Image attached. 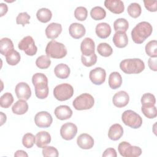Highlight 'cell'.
<instances>
[{
    "label": "cell",
    "mask_w": 157,
    "mask_h": 157,
    "mask_svg": "<svg viewBox=\"0 0 157 157\" xmlns=\"http://www.w3.org/2000/svg\"><path fill=\"white\" fill-rule=\"evenodd\" d=\"M28 110V104L25 100L19 99L12 106L13 113L17 115L25 114Z\"/></svg>",
    "instance_id": "obj_26"
},
{
    "label": "cell",
    "mask_w": 157,
    "mask_h": 157,
    "mask_svg": "<svg viewBox=\"0 0 157 157\" xmlns=\"http://www.w3.org/2000/svg\"><path fill=\"white\" fill-rule=\"evenodd\" d=\"M141 110L143 114L148 118H154L157 116L156 107L153 106H142Z\"/></svg>",
    "instance_id": "obj_39"
},
{
    "label": "cell",
    "mask_w": 157,
    "mask_h": 157,
    "mask_svg": "<svg viewBox=\"0 0 157 157\" xmlns=\"http://www.w3.org/2000/svg\"><path fill=\"white\" fill-rule=\"evenodd\" d=\"M104 6L111 12L116 14L122 13L124 9V6L121 0H105Z\"/></svg>",
    "instance_id": "obj_14"
},
{
    "label": "cell",
    "mask_w": 157,
    "mask_h": 157,
    "mask_svg": "<svg viewBox=\"0 0 157 157\" xmlns=\"http://www.w3.org/2000/svg\"><path fill=\"white\" fill-rule=\"evenodd\" d=\"M94 104L93 97L88 93H83L76 97L73 101L72 105L77 110H88L92 108Z\"/></svg>",
    "instance_id": "obj_5"
},
{
    "label": "cell",
    "mask_w": 157,
    "mask_h": 157,
    "mask_svg": "<svg viewBox=\"0 0 157 157\" xmlns=\"http://www.w3.org/2000/svg\"><path fill=\"white\" fill-rule=\"evenodd\" d=\"M121 120L124 124L133 129L140 128L142 124L141 117L132 110H125L121 115Z\"/></svg>",
    "instance_id": "obj_4"
},
{
    "label": "cell",
    "mask_w": 157,
    "mask_h": 157,
    "mask_svg": "<svg viewBox=\"0 0 157 157\" xmlns=\"http://www.w3.org/2000/svg\"><path fill=\"white\" fill-rule=\"evenodd\" d=\"M13 50V44L11 39L7 37H4L1 39L0 52L2 55L7 56Z\"/></svg>",
    "instance_id": "obj_25"
},
{
    "label": "cell",
    "mask_w": 157,
    "mask_h": 157,
    "mask_svg": "<svg viewBox=\"0 0 157 157\" xmlns=\"http://www.w3.org/2000/svg\"><path fill=\"white\" fill-rule=\"evenodd\" d=\"M32 82L35 88L48 85V78L42 73H36L33 75Z\"/></svg>",
    "instance_id": "obj_28"
},
{
    "label": "cell",
    "mask_w": 157,
    "mask_h": 157,
    "mask_svg": "<svg viewBox=\"0 0 157 157\" xmlns=\"http://www.w3.org/2000/svg\"><path fill=\"white\" fill-rule=\"evenodd\" d=\"M70 72L69 67L64 63H60L56 65L54 69L55 75L61 79L67 78L70 75Z\"/></svg>",
    "instance_id": "obj_24"
},
{
    "label": "cell",
    "mask_w": 157,
    "mask_h": 157,
    "mask_svg": "<svg viewBox=\"0 0 157 157\" xmlns=\"http://www.w3.org/2000/svg\"><path fill=\"white\" fill-rule=\"evenodd\" d=\"M90 15L94 20H101L104 19L106 16L105 10L100 6H96L91 9Z\"/></svg>",
    "instance_id": "obj_30"
},
{
    "label": "cell",
    "mask_w": 157,
    "mask_h": 157,
    "mask_svg": "<svg viewBox=\"0 0 157 157\" xmlns=\"http://www.w3.org/2000/svg\"><path fill=\"white\" fill-rule=\"evenodd\" d=\"M35 94L37 98L40 99H45L48 95V85L35 88Z\"/></svg>",
    "instance_id": "obj_44"
},
{
    "label": "cell",
    "mask_w": 157,
    "mask_h": 157,
    "mask_svg": "<svg viewBox=\"0 0 157 157\" xmlns=\"http://www.w3.org/2000/svg\"><path fill=\"white\" fill-rule=\"evenodd\" d=\"M67 49L65 45L55 40L50 41L45 48V53L49 57L60 59L67 55Z\"/></svg>",
    "instance_id": "obj_3"
},
{
    "label": "cell",
    "mask_w": 157,
    "mask_h": 157,
    "mask_svg": "<svg viewBox=\"0 0 157 157\" xmlns=\"http://www.w3.org/2000/svg\"><path fill=\"white\" fill-rule=\"evenodd\" d=\"M34 143H36V136L31 133L25 134L22 139V144L23 146L27 148H31Z\"/></svg>",
    "instance_id": "obj_40"
},
{
    "label": "cell",
    "mask_w": 157,
    "mask_h": 157,
    "mask_svg": "<svg viewBox=\"0 0 157 157\" xmlns=\"http://www.w3.org/2000/svg\"><path fill=\"white\" fill-rule=\"evenodd\" d=\"M97 51L100 55L104 57H108L110 56L113 53V49L111 46L105 42L100 43L98 45Z\"/></svg>",
    "instance_id": "obj_32"
},
{
    "label": "cell",
    "mask_w": 157,
    "mask_h": 157,
    "mask_svg": "<svg viewBox=\"0 0 157 157\" xmlns=\"http://www.w3.org/2000/svg\"><path fill=\"white\" fill-rule=\"evenodd\" d=\"M129 101V96L124 91H120L115 93L112 98V102L115 106L121 108L126 106Z\"/></svg>",
    "instance_id": "obj_13"
},
{
    "label": "cell",
    "mask_w": 157,
    "mask_h": 157,
    "mask_svg": "<svg viewBox=\"0 0 157 157\" xmlns=\"http://www.w3.org/2000/svg\"><path fill=\"white\" fill-rule=\"evenodd\" d=\"M123 134V129L121 125L116 123L112 125L108 132V136L112 140H119Z\"/></svg>",
    "instance_id": "obj_23"
},
{
    "label": "cell",
    "mask_w": 157,
    "mask_h": 157,
    "mask_svg": "<svg viewBox=\"0 0 157 157\" xmlns=\"http://www.w3.org/2000/svg\"><path fill=\"white\" fill-rule=\"evenodd\" d=\"M20 58L21 56L20 53L16 50L12 51L7 56H6V62L11 66L17 65L20 62Z\"/></svg>",
    "instance_id": "obj_36"
},
{
    "label": "cell",
    "mask_w": 157,
    "mask_h": 157,
    "mask_svg": "<svg viewBox=\"0 0 157 157\" xmlns=\"http://www.w3.org/2000/svg\"><path fill=\"white\" fill-rule=\"evenodd\" d=\"M36 17L38 20L40 22L47 23L51 20L52 13L51 10L47 8H41L37 10Z\"/></svg>",
    "instance_id": "obj_29"
},
{
    "label": "cell",
    "mask_w": 157,
    "mask_h": 157,
    "mask_svg": "<svg viewBox=\"0 0 157 157\" xmlns=\"http://www.w3.org/2000/svg\"><path fill=\"white\" fill-rule=\"evenodd\" d=\"M74 94V88L69 83H61L56 85L53 90L55 98L59 101H64L70 99Z\"/></svg>",
    "instance_id": "obj_6"
},
{
    "label": "cell",
    "mask_w": 157,
    "mask_h": 157,
    "mask_svg": "<svg viewBox=\"0 0 157 157\" xmlns=\"http://www.w3.org/2000/svg\"><path fill=\"white\" fill-rule=\"evenodd\" d=\"M94 42L90 37L85 38L80 44V50L82 53V55L84 56H90L94 53Z\"/></svg>",
    "instance_id": "obj_16"
},
{
    "label": "cell",
    "mask_w": 157,
    "mask_h": 157,
    "mask_svg": "<svg viewBox=\"0 0 157 157\" xmlns=\"http://www.w3.org/2000/svg\"><path fill=\"white\" fill-rule=\"evenodd\" d=\"M145 52L147 55L151 58H156L157 56V41L152 40L148 42L145 45Z\"/></svg>",
    "instance_id": "obj_33"
},
{
    "label": "cell",
    "mask_w": 157,
    "mask_h": 157,
    "mask_svg": "<svg viewBox=\"0 0 157 157\" xmlns=\"http://www.w3.org/2000/svg\"><path fill=\"white\" fill-rule=\"evenodd\" d=\"M51 142L50 134L47 131H40L36 135V144L39 148H44Z\"/></svg>",
    "instance_id": "obj_21"
},
{
    "label": "cell",
    "mask_w": 157,
    "mask_h": 157,
    "mask_svg": "<svg viewBox=\"0 0 157 157\" xmlns=\"http://www.w3.org/2000/svg\"><path fill=\"white\" fill-rule=\"evenodd\" d=\"M17 97L19 99L27 101L31 96V91L29 86L25 82L18 83L15 89Z\"/></svg>",
    "instance_id": "obj_12"
},
{
    "label": "cell",
    "mask_w": 157,
    "mask_h": 157,
    "mask_svg": "<svg viewBox=\"0 0 157 157\" xmlns=\"http://www.w3.org/2000/svg\"><path fill=\"white\" fill-rule=\"evenodd\" d=\"M69 32L71 36L74 39H80L85 34L86 29L83 25L73 23L69 26Z\"/></svg>",
    "instance_id": "obj_19"
},
{
    "label": "cell",
    "mask_w": 157,
    "mask_h": 157,
    "mask_svg": "<svg viewBox=\"0 0 157 157\" xmlns=\"http://www.w3.org/2000/svg\"><path fill=\"white\" fill-rule=\"evenodd\" d=\"M113 42L118 48H124L128 44V38L124 32L117 31L113 37Z\"/></svg>",
    "instance_id": "obj_20"
},
{
    "label": "cell",
    "mask_w": 157,
    "mask_h": 157,
    "mask_svg": "<svg viewBox=\"0 0 157 157\" xmlns=\"http://www.w3.org/2000/svg\"><path fill=\"white\" fill-rule=\"evenodd\" d=\"M14 156H17V157H19V156H25V157H28V154L26 153V151L22 150H17L15 154H14Z\"/></svg>",
    "instance_id": "obj_50"
},
{
    "label": "cell",
    "mask_w": 157,
    "mask_h": 157,
    "mask_svg": "<svg viewBox=\"0 0 157 157\" xmlns=\"http://www.w3.org/2000/svg\"><path fill=\"white\" fill-rule=\"evenodd\" d=\"M77 144L80 148L91 149L94 145V139L90 135L83 133L77 137Z\"/></svg>",
    "instance_id": "obj_15"
},
{
    "label": "cell",
    "mask_w": 157,
    "mask_h": 157,
    "mask_svg": "<svg viewBox=\"0 0 157 157\" xmlns=\"http://www.w3.org/2000/svg\"><path fill=\"white\" fill-rule=\"evenodd\" d=\"M0 113H1V125L2 126L6 122L7 118H6V115L4 114L3 112H1Z\"/></svg>",
    "instance_id": "obj_51"
},
{
    "label": "cell",
    "mask_w": 157,
    "mask_h": 157,
    "mask_svg": "<svg viewBox=\"0 0 157 157\" xmlns=\"http://www.w3.org/2000/svg\"><path fill=\"white\" fill-rule=\"evenodd\" d=\"M36 64L39 69H47L51 64V60L47 55H41L36 59Z\"/></svg>",
    "instance_id": "obj_35"
},
{
    "label": "cell",
    "mask_w": 157,
    "mask_h": 157,
    "mask_svg": "<svg viewBox=\"0 0 157 157\" xmlns=\"http://www.w3.org/2000/svg\"><path fill=\"white\" fill-rule=\"evenodd\" d=\"M77 133V126L71 122L63 124L60 129V135L63 139L66 140H72Z\"/></svg>",
    "instance_id": "obj_10"
},
{
    "label": "cell",
    "mask_w": 157,
    "mask_h": 157,
    "mask_svg": "<svg viewBox=\"0 0 157 157\" xmlns=\"http://www.w3.org/2000/svg\"><path fill=\"white\" fill-rule=\"evenodd\" d=\"M13 102V97L10 93H6L3 94L0 98L1 107L7 109L9 107Z\"/></svg>",
    "instance_id": "obj_37"
},
{
    "label": "cell",
    "mask_w": 157,
    "mask_h": 157,
    "mask_svg": "<svg viewBox=\"0 0 157 157\" xmlns=\"http://www.w3.org/2000/svg\"><path fill=\"white\" fill-rule=\"evenodd\" d=\"M106 72L102 67H96L90 72L89 77L91 82L96 85L102 84L105 80Z\"/></svg>",
    "instance_id": "obj_11"
},
{
    "label": "cell",
    "mask_w": 157,
    "mask_h": 157,
    "mask_svg": "<svg viewBox=\"0 0 157 157\" xmlns=\"http://www.w3.org/2000/svg\"><path fill=\"white\" fill-rule=\"evenodd\" d=\"M156 99L151 93H145L141 98L142 106H153L155 105Z\"/></svg>",
    "instance_id": "obj_38"
},
{
    "label": "cell",
    "mask_w": 157,
    "mask_h": 157,
    "mask_svg": "<svg viewBox=\"0 0 157 157\" xmlns=\"http://www.w3.org/2000/svg\"><path fill=\"white\" fill-rule=\"evenodd\" d=\"M117 154L116 150L113 148H107L102 154V156L104 157H107V156L117 157Z\"/></svg>",
    "instance_id": "obj_47"
},
{
    "label": "cell",
    "mask_w": 157,
    "mask_h": 157,
    "mask_svg": "<svg viewBox=\"0 0 157 157\" xmlns=\"http://www.w3.org/2000/svg\"><path fill=\"white\" fill-rule=\"evenodd\" d=\"M113 28L116 32L122 31L125 33L129 28V23L125 18H120L114 21Z\"/></svg>",
    "instance_id": "obj_31"
},
{
    "label": "cell",
    "mask_w": 157,
    "mask_h": 157,
    "mask_svg": "<svg viewBox=\"0 0 157 157\" xmlns=\"http://www.w3.org/2000/svg\"><path fill=\"white\" fill-rule=\"evenodd\" d=\"M0 9H1V15H0V16L2 17L7 13V12L8 10L7 6L4 3H1L0 4Z\"/></svg>",
    "instance_id": "obj_49"
},
{
    "label": "cell",
    "mask_w": 157,
    "mask_h": 157,
    "mask_svg": "<svg viewBox=\"0 0 157 157\" xmlns=\"http://www.w3.org/2000/svg\"><path fill=\"white\" fill-rule=\"evenodd\" d=\"M62 31V26L59 23H52L45 29V34L47 38L55 39L59 36Z\"/></svg>",
    "instance_id": "obj_18"
},
{
    "label": "cell",
    "mask_w": 157,
    "mask_h": 157,
    "mask_svg": "<svg viewBox=\"0 0 157 157\" xmlns=\"http://www.w3.org/2000/svg\"><path fill=\"white\" fill-rule=\"evenodd\" d=\"M144 6L145 8L150 12H156L157 7V1H148L144 0Z\"/></svg>",
    "instance_id": "obj_46"
},
{
    "label": "cell",
    "mask_w": 157,
    "mask_h": 157,
    "mask_svg": "<svg viewBox=\"0 0 157 157\" xmlns=\"http://www.w3.org/2000/svg\"><path fill=\"white\" fill-rule=\"evenodd\" d=\"M18 47L23 50L28 56H33L36 54L37 48L35 45L33 38L30 36L23 37L18 43Z\"/></svg>",
    "instance_id": "obj_8"
},
{
    "label": "cell",
    "mask_w": 157,
    "mask_h": 157,
    "mask_svg": "<svg viewBox=\"0 0 157 157\" xmlns=\"http://www.w3.org/2000/svg\"><path fill=\"white\" fill-rule=\"evenodd\" d=\"M56 117L60 120H65L69 119L72 115V110L71 109L66 105L58 106L54 111Z\"/></svg>",
    "instance_id": "obj_17"
},
{
    "label": "cell",
    "mask_w": 157,
    "mask_h": 157,
    "mask_svg": "<svg viewBox=\"0 0 157 157\" xmlns=\"http://www.w3.org/2000/svg\"><path fill=\"white\" fill-rule=\"evenodd\" d=\"M153 28L150 23L141 21L131 31L132 40L138 44L143 43L152 33Z\"/></svg>",
    "instance_id": "obj_1"
},
{
    "label": "cell",
    "mask_w": 157,
    "mask_h": 157,
    "mask_svg": "<svg viewBox=\"0 0 157 157\" xmlns=\"http://www.w3.org/2000/svg\"><path fill=\"white\" fill-rule=\"evenodd\" d=\"M30 18V15H28L27 12H21L16 18V23L18 25H22V26H24L26 24L29 23Z\"/></svg>",
    "instance_id": "obj_43"
},
{
    "label": "cell",
    "mask_w": 157,
    "mask_h": 157,
    "mask_svg": "<svg viewBox=\"0 0 157 157\" xmlns=\"http://www.w3.org/2000/svg\"><path fill=\"white\" fill-rule=\"evenodd\" d=\"M53 121L52 115L46 111L37 113L34 117V122L39 128H48Z\"/></svg>",
    "instance_id": "obj_9"
},
{
    "label": "cell",
    "mask_w": 157,
    "mask_h": 157,
    "mask_svg": "<svg viewBox=\"0 0 157 157\" xmlns=\"http://www.w3.org/2000/svg\"><path fill=\"white\" fill-rule=\"evenodd\" d=\"M81 60L83 64L86 67H91L96 64L97 61V56L94 53L90 56H84L82 55Z\"/></svg>",
    "instance_id": "obj_42"
},
{
    "label": "cell",
    "mask_w": 157,
    "mask_h": 157,
    "mask_svg": "<svg viewBox=\"0 0 157 157\" xmlns=\"http://www.w3.org/2000/svg\"><path fill=\"white\" fill-rule=\"evenodd\" d=\"M42 155L44 156H58V150L52 146H45L42 149Z\"/></svg>",
    "instance_id": "obj_45"
},
{
    "label": "cell",
    "mask_w": 157,
    "mask_h": 157,
    "mask_svg": "<svg viewBox=\"0 0 157 157\" xmlns=\"http://www.w3.org/2000/svg\"><path fill=\"white\" fill-rule=\"evenodd\" d=\"M120 68L127 74H139L144 70L145 64L139 58L125 59L120 63Z\"/></svg>",
    "instance_id": "obj_2"
},
{
    "label": "cell",
    "mask_w": 157,
    "mask_h": 157,
    "mask_svg": "<svg viewBox=\"0 0 157 157\" xmlns=\"http://www.w3.org/2000/svg\"><path fill=\"white\" fill-rule=\"evenodd\" d=\"M157 61L156 58H150L148 60V65L150 69L152 71H157Z\"/></svg>",
    "instance_id": "obj_48"
},
{
    "label": "cell",
    "mask_w": 157,
    "mask_h": 157,
    "mask_svg": "<svg viewBox=\"0 0 157 157\" xmlns=\"http://www.w3.org/2000/svg\"><path fill=\"white\" fill-rule=\"evenodd\" d=\"M74 16L76 19L79 21H84L88 16V11L86 9L82 6L77 7L74 11Z\"/></svg>",
    "instance_id": "obj_41"
},
{
    "label": "cell",
    "mask_w": 157,
    "mask_h": 157,
    "mask_svg": "<svg viewBox=\"0 0 157 157\" xmlns=\"http://www.w3.org/2000/svg\"><path fill=\"white\" fill-rule=\"evenodd\" d=\"M128 14L132 18L139 17L142 12V9L139 4L137 2L131 3L127 9Z\"/></svg>",
    "instance_id": "obj_34"
},
{
    "label": "cell",
    "mask_w": 157,
    "mask_h": 157,
    "mask_svg": "<svg viewBox=\"0 0 157 157\" xmlns=\"http://www.w3.org/2000/svg\"><path fill=\"white\" fill-rule=\"evenodd\" d=\"M118 152L124 157H137L142 153V150L137 146H132L127 142H121L118 147Z\"/></svg>",
    "instance_id": "obj_7"
},
{
    "label": "cell",
    "mask_w": 157,
    "mask_h": 157,
    "mask_svg": "<svg viewBox=\"0 0 157 157\" xmlns=\"http://www.w3.org/2000/svg\"><path fill=\"white\" fill-rule=\"evenodd\" d=\"M96 35L101 39L107 38L111 33L110 26L107 23H98L95 29Z\"/></svg>",
    "instance_id": "obj_22"
},
{
    "label": "cell",
    "mask_w": 157,
    "mask_h": 157,
    "mask_svg": "<svg viewBox=\"0 0 157 157\" xmlns=\"http://www.w3.org/2000/svg\"><path fill=\"white\" fill-rule=\"evenodd\" d=\"M122 83V78L120 74L118 72H112L109 77V85L113 90L117 89L121 86Z\"/></svg>",
    "instance_id": "obj_27"
}]
</instances>
